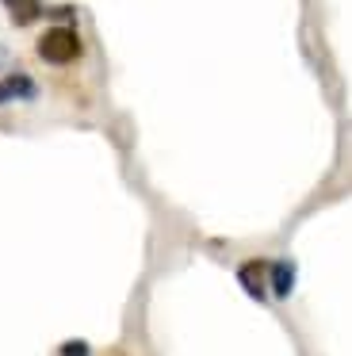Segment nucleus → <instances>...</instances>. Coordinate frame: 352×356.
Wrapping results in <instances>:
<instances>
[{
  "mask_svg": "<svg viewBox=\"0 0 352 356\" xmlns=\"http://www.w3.org/2000/svg\"><path fill=\"white\" fill-rule=\"evenodd\" d=\"M35 54L42 58L46 65H73V62H81V54H84V42H81V35L73 31V27H65V24H54V27H46L42 35L35 39Z\"/></svg>",
  "mask_w": 352,
  "mask_h": 356,
  "instance_id": "obj_1",
  "label": "nucleus"
},
{
  "mask_svg": "<svg viewBox=\"0 0 352 356\" xmlns=\"http://www.w3.org/2000/svg\"><path fill=\"white\" fill-rule=\"evenodd\" d=\"M38 85L27 73H12V77L0 81V104H15V100H35Z\"/></svg>",
  "mask_w": 352,
  "mask_h": 356,
  "instance_id": "obj_2",
  "label": "nucleus"
},
{
  "mask_svg": "<svg viewBox=\"0 0 352 356\" xmlns=\"http://www.w3.org/2000/svg\"><path fill=\"white\" fill-rule=\"evenodd\" d=\"M4 8H8L15 27H27L42 16V0H4Z\"/></svg>",
  "mask_w": 352,
  "mask_h": 356,
  "instance_id": "obj_3",
  "label": "nucleus"
},
{
  "mask_svg": "<svg viewBox=\"0 0 352 356\" xmlns=\"http://www.w3.org/2000/svg\"><path fill=\"white\" fill-rule=\"evenodd\" d=\"M272 284H275V295H287L291 284H295V268H291L287 261H275L272 268Z\"/></svg>",
  "mask_w": 352,
  "mask_h": 356,
  "instance_id": "obj_4",
  "label": "nucleus"
},
{
  "mask_svg": "<svg viewBox=\"0 0 352 356\" xmlns=\"http://www.w3.org/2000/svg\"><path fill=\"white\" fill-rule=\"evenodd\" d=\"M84 353H88V348H84L81 341H73V345H65V348H61V356H84Z\"/></svg>",
  "mask_w": 352,
  "mask_h": 356,
  "instance_id": "obj_5",
  "label": "nucleus"
}]
</instances>
